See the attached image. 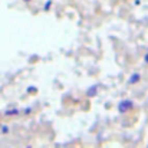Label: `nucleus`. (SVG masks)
Listing matches in <instances>:
<instances>
[{
  "label": "nucleus",
  "mask_w": 148,
  "mask_h": 148,
  "mask_svg": "<svg viewBox=\"0 0 148 148\" xmlns=\"http://www.w3.org/2000/svg\"><path fill=\"white\" fill-rule=\"evenodd\" d=\"M127 106L132 108V102H131V101H125V102H122V103L119 105V111H127V109H128Z\"/></svg>",
  "instance_id": "obj_1"
},
{
  "label": "nucleus",
  "mask_w": 148,
  "mask_h": 148,
  "mask_svg": "<svg viewBox=\"0 0 148 148\" xmlns=\"http://www.w3.org/2000/svg\"><path fill=\"white\" fill-rule=\"evenodd\" d=\"M138 78H140L138 75H134V76L131 78V81H130V82H134V81H138Z\"/></svg>",
  "instance_id": "obj_2"
},
{
  "label": "nucleus",
  "mask_w": 148,
  "mask_h": 148,
  "mask_svg": "<svg viewBox=\"0 0 148 148\" xmlns=\"http://www.w3.org/2000/svg\"><path fill=\"white\" fill-rule=\"evenodd\" d=\"M145 59H147V60H148V56H145Z\"/></svg>",
  "instance_id": "obj_3"
}]
</instances>
